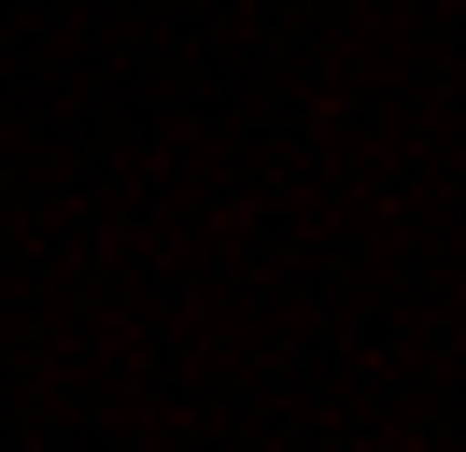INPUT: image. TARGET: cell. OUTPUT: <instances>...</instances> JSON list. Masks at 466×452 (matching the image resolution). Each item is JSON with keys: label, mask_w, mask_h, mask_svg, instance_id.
I'll list each match as a JSON object with an SVG mask.
<instances>
[]
</instances>
